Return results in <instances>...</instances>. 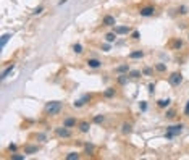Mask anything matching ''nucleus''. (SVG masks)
Returning a JSON list of instances; mask_svg holds the SVG:
<instances>
[{
    "label": "nucleus",
    "mask_w": 189,
    "mask_h": 160,
    "mask_svg": "<svg viewBox=\"0 0 189 160\" xmlns=\"http://www.w3.org/2000/svg\"><path fill=\"white\" fill-rule=\"evenodd\" d=\"M63 108V103L62 102H58V100H54V102H47L44 107V113L47 116H55L58 115L60 112H62Z\"/></svg>",
    "instance_id": "1"
},
{
    "label": "nucleus",
    "mask_w": 189,
    "mask_h": 160,
    "mask_svg": "<svg viewBox=\"0 0 189 160\" xmlns=\"http://www.w3.org/2000/svg\"><path fill=\"white\" fill-rule=\"evenodd\" d=\"M55 131V136L57 138H60V139H70L71 136H73V133H71V128H66V126H57L54 129Z\"/></svg>",
    "instance_id": "2"
},
{
    "label": "nucleus",
    "mask_w": 189,
    "mask_h": 160,
    "mask_svg": "<svg viewBox=\"0 0 189 160\" xmlns=\"http://www.w3.org/2000/svg\"><path fill=\"white\" fill-rule=\"evenodd\" d=\"M181 131H183V125H173V126H168L167 128V134H165V138L167 139H171V138H175V136H179Z\"/></svg>",
    "instance_id": "3"
},
{
    "label": "nucleus",
    "mask_w": 189,
    "mask_h": 160,
    "mask_svg": "<svg viewBox=\"0 0 189 160\" xmlns=\"http://www.w3.org/2000/svg\"><path fill=\"white\" fill-rule=\"evenodd\" d=\"M183 81H184V78H183V74L178 73V71H175V73H171V74L168 76V82L171 84L173 87L181 86V84H183Z\"/></svg>",
    "instance_id": "4"
},
{
    "label": "nucleus",
    "mask_w": 189,
    "mask_h": 160,
    "mask_svg": "<svg viewBox=\"0 0 189 160\" xmlns=\"http://www.w3.org/2000/svg\"><path fill=\"white\" fill-rule=\"evenodd\" d=\"M154 13H155V7L154 5H145L142 8L139 10V15L144 18H149V16H154Z\"/></svg>",
    "instance_id": "5"
},
{
    "label": "nucleus",
    "mask_w": 189,
    "mask_h": 160,
    "mask_svg": "<svg viewBox=\"0 0 189 160\" xmlns=\"http://www.w3.org/2000/svg\"><path fill=\"white\" fill-rule=\"evenodd\" d=\"M116 25V20L113 15H105L102 18V26H107V28H113Z\"/></svg>",
    "instance_id": "6"
},
{
    "label": "nucleus",
    "mask_w": 189,
    "mask_h": 160,
    "mask_svg": "<svg viewBox=\"0 0 189 160\" xmlns=\"http://www.w3.org/2000/svg\"><path fill=\"white\" fill-rule=\"evenodd\" d=\"M78 129H79V133L86 134V133H89V129H90V123L87 121V120H81V121H78Z\"/></svg>",
    "instance_id": "7"
},
{
    "label": "nucleus",
    "mask_w": 189,
    "mask_h": 160,
    "mask_svg": "<svg viewBox=\"0 0 189 160\" xmlns=\"http://www.w3.org/2000/svg\"><path fill=\"white\" fill-rule=\"evenodd\" d=\"M86 65L89 66V68H92V70H95V68H100V66H102V62H100L99 58H87Z\"/></svg>",
    "instance_id": "8"
},
{
    "label": "nucleus",
    "mask_w": 189,
    "mask_h": 160,
    "mask_svg": "<svg viewBox=\"0 0 189 160\" xmlns=\"http://www.w3.org/2000/svg\"><path fill=\"white\" fill-rule=\"evenodd\" d=\"M113 33H116L118 36H121V34H129L131 33V28H129V26H113Z\"/></svg>",
    "instance_id": "9"
},
{
    "label": "nucleus",
    "mask_w": 189,
    "mask_h": 160,
    "mask_svg": "<svg viewBox=\"0 0 189 160\" xmlns=\"http://www.w3.org/2000/svg\"><path fill=\"white\" fill-rule=\"evenodd\" d=\"M115 73L116 74H128V73H129V65H128V63H123V65L116 66Z\"/></svg>",
    "instance_id": "10"
},
{
    "label": "nucleus",
    "mask_w": 189,
    "mask_h": 160,
    "mask_svg": "<svg viewBox=\"0 0 189 160\" xmlns=\"http://www.w3.org/2000/svg\"><path fill=\"white\" fill-rule=\"evenodd\" d=\"M63 126L74 128V126H78V121H76V118H73V116H68V118L63 120Z\"/></svg>",
    "instance_id": "11"
},
{
    "label": "nucleus",
    "mask_w": 189,
    "mask_h": 160,
    "mask_svg": "<svg viewBox=\"0 0 189 160\" xmlns=\"http://www.w3.org/2000/svg\"><path fill=\"white\" fill-rule=\"evenodd\" d=\"M39 152V146L37 144H28L24 146V154H37Z\"/></svg>",
    "instance_id": "12"
},
{
    "label": "nucleus",
    "mask_w": 189,
    "mask_h": 160,
    "mask_svg": "<svg viewBox=\"0 0 189 160\" xmlns=\"http://www.w3.org/2000/svg\"><path fill=\"white\" fill-rule=\"evenodd\" d=\"M13 70H15V63H10V65L7 66L3 71H2V76H0V78H2V79H7V78H8V74L13 73Z\"/></svg>",
    "instance_id": "13"
},
{
    "label": "nucleus",
    "mask_w": 189,
    "mask_h": 160,
    "mask_svg": "<svg viewBox=\"0 0 189 160\" xmlns=\"http://www.w3.org/2000/svg\"><path fill=\"white\" fill-rule=\"evenodd\" d=\"M102 95H103L105 99H113V97L116 95V89H115V87H107V89L103 91Z\"/></svg>",
    "instance_id": "14"
},
{
    "label": "nucleus",
    "mask_w": 189,
    "mask_h": 160,
    "mask_svg": "<svg viewBox=\"0 0 189 160\" xmlns=\"http://www.w3.org/2000/svg\"><path fill=\"white\" fill-rule=\"evenodd\" d=\"M170 103H171V99H160V100H157V107L158 108H168Z\"/></svg>",
    "instance_id": "15"
},
{
    "label": "nucleus",
    "mask_w": 189,
    "mask_h": 160,
    "mask_svg": "<svg viewBox=\"0 0 189 160\" xmlns=\"http://www.w3.org/2000/svg\"><path fill=\"white\" fill-rule=\"evenodd\" d=\"M170 47H171L173 50H179V49H183V41H181L179 37H176V39H173V41H171Z\"/></svg>",
    "instance_id": "16"
},
{
    "label": "nucleus",
    "mask_w": 189,
    "mask_h": 160,
    "mask_svg": "<svg viewBox=\"0 0 189 160\" xmlns=\"http://www.w3.org/2000/svg\"><path fill=\"white\" fill-rule=\"evenodd\" d=\"M131 131H133V125L124 121V123L121 125V133H123L124 136H128V134H131Z\"/></svg>",
    "instance_id": "17"
},
{
    "label": "nucleus",
    "mask_w": 189,
    "mask_h": 160,
    "mask_svg": "<svg viewBox=\"0 0 189 160\" xmlns=\"http://www.w3.org/2000/svg\"><path fill=\"white\" fill-rule=\"evenodd\" d=\"M128 81H129V76H128V74H118V78H116L118 86H126Z\"/></svg>",
    "instance_id": "18"
},
{
    "label": "nucleus",
    "mask_w": 189,
    "mask_h": 160,
    "mask_svg": "<svg viewBox=\"0 0 189 160\" xmlns=\"http://www.w3.org/2000/svg\"><path fill=\"white\" fill-rule=\"evenodd\" d=\"M145 53H144V50H133L131 53H129V58L131 60H137V58H142Z\"/></svg>",
    "instance_id": "19"
},
{
    "label": "nucleus",
    "mask_w": 189,
    "mask_h": 160,
    "mask_svg": "<svg viewBox=\"0 0 189 160\" xmlns=\"http://www.w3.org/2000/svg\"><path fill=\"white\" fill-rule=\"evenodd\" d=\"M176 13L178 15H181V16H186V15L189 13V7L188 5H179V7L176 8Z\"/></svg>",
    "instance_id": "20"
},
{
    "label": "nucleus",
    "mask_w": 189,
    "mask_h": 160,
    "mask_svg": "<svg viewBox=\"0 0 189 160\" xmlns=\"http://www.w3.org/2000/svg\"><path fill=\"white\" fill-rule=\"evenodd\" d=\"M116 36H118V34H116V33H113V31H111V33H107V34H105V36H103V37H105V41H107L108 44H113V42L116 41Z\"/></svg>",
    "instance_id": "21"
},
{
    "label": "nucleus",
    "mask_w": 189,
    "mask_h": 160,
    "mask_svg": "<svg viewBox=\"0 0 189 160\" xmlns=\"http://www.w3.org/2000/svg\"><path fill=\"white\" fill-rule=\"evenodd\" d=\"M94 150H95L94 144H89V142L84 144V154H87V155H92V154H94Z\"/></svg>",
    "instance_id": "22"
},
{
    "label": "nucleus",
    "mask_w": 189,
    "mask_h": 160,
    "mask_svg": "<svg viewBox=\"0 0 189 160\" xmlns=\"http://www.w3.org/2000/svg\"><path fill=\"white\" fill-rule=\"evenodd\" d=\"M128 76L129 78H133V79H137V78H141L142 76V71H139V70H129V73H128Z\"/></svg>",
    "instance_id": "23"
},
{
    "label": "nucleus",
    "mask_w": 189,
    "mask_h": 160,
    "mask_svg": "<svg viewBox=\"0 0 189 160\" xmlns=\"http://www.w3.org/2000/svg\"><path fill=\"white\" fill-rule=\"evenodd\" d=\"M79 157L81 155H79L78 152H68V154L65 155V159L66 160H79Z\"/></svg>",
    "instance_id": "24"
},
{
    "label": "nucleus",
    "mask_w": 189,
    "mask_h": 160,
    "mask_svg": "<svg viewBox=\"0 0 189 160\" xmlns=\"http://www.w3.org/2000/svg\"><path fill=\"white\" fill-rule=\"evenodd\" d=\"M154 68H155V71H158V73H165V71H167V65H165V63H155Z\"/></svg>",
    "instance_id": "25"
},
{
    "label": "nucleus",
    "mask_w": 189,
    "mask_h": 160,
    "mask_svg": "<svg viewBox=\"0 0 189 160\" xmlns=\"http://www.w3.org/2000/svg\"><path fill=\"white\" fill-rule=\"evenodd\" d=\"M92 121H94L95 125H102L103 121H105V115H95L94 118H92Z\"/></svg>",
    "instance_id": "26"
},
{
    "label": "nucleus",
    "mask_w": 189,
    "mask_h": 160,
    "mask_svg": "<svg viewBox=\"0 0 189 160\" xmlns=\"http://www.w3.org/2000/svg\"><path fill=\"white\" fill-rule=\"evenodd\" d=\"M10 37H12V34H3V36H2V41H0V47H2V49L7 45V42H8Z\"/></svg>",
    "instance_id": "27"
},
{
    "label": "nucleus",
    "mask_w": 189,
    "mask_h": 160,
    "mask_svg": "<svg viewBox=\"0 0 189 160\" xmlns=\"http://www.w3.org/2000/svg\"><path fill=\"white\" fill-rule=\"evenodd\" d=\"M152 74H154V70H152V68H149V66L142 68V76H152Z\"/></svg>",
    "instance_id": "28"
},
{
    "label": "nucleus",
    "mask_w": 189,
    "mask_h": 160,
    "mask_svg": "<svg viewBox=\"0 0 189 160\" xmlns=\"http://www.w3.org/2000/svg\"><path fill=\"white\" fill-rule=\"evenodd\" d=\"M73 52L78 53V55H81V53H82V45L81 44H74L73 45Z\"/></svg>",
    "instance_id": "29"
},
{
    "label": "nucleus",
    "mask_w": 189,
    "mask_h": 160,
    "mask_svg": "<svg viewBox=\"0 0 189 160\" xmlns=\"http://www.w3.org/2000/svg\"><path fill=\"white\" fill-rule=\"evenodd\" d=\"M165 116H167V118H168V120L175 118V116H176V110H175V108H171V110H168V112H167V113H165Z\"/></svg>",
    "instance_id": "30"
},
{
    "label": "nucleus",
    "mask_w": 189,
    "mask_h": 160,
    "mask_svg": "<svg viewBox=\"0 0 189 160\" xmlns=\"http://www.w3.org/2000/svg\"><path fill=\"white\" fill-rule=\"evenodd\" d=\"M131 39H133V41H139V39H141V33L137 31V29H134V31L131 33Z\"/></svg>",
    "instance_id": "31"
},
{
    "label": "nucleus",
    "mask_w": 189,
    "mask_h": 160,
    "mask_svg": "<svg viewBox=\"0 0 189 160\" xmlns=\"http://www.w3.org/2000/svg\"><path fill=\"white\" fill-rule=\"evenodd\" d=\"M36 138H37L39 141H41V142H45V141H47V136H45L44 133H37V134H36Z\"/></svg>",
    "instance_id": "32"
},
{
    "label": "nucleus",
    "mask_w": 189,
    "mask_h": 160,
    "mask_svg": "<svg viewBox=\"0 0 189 160\" xmlns=\"http://www.w3.org/2000/svg\"><path fill=\"white\" fill-rule=\"evenodd\" d=\"M82 105H84L82 99H79V100H74V102H73V107H74V108H79V107H82Z\"/></svg>",
    "instance_id": "33"
},
{
    "label": "nucleus",
    "mask_w": 189,
    "mask_h": 160,
    "mask_svg": "<svg viewBox=\"0 0 189 160\" xmlns=\"http://www.w3.org/2000/svg\"><path fill=\"white\" fill-rule=\"evenodd\" d=\"M16 150H18V146H16V144H10V146H8V152H12V154H15Z\"/></svg>",
    "instance_id": "34"
},
{
    "label": "nucleus",
    "mask_w": 189,
    "mask_h": 160,
    "mask_svg": "<svg viewBox=\"0 0 189 160\" xmlns=\"http://www.w3.org/2000/svg\"><path fill=\"white\" fill-rule=\"evenodd\" d=\"M12 159L13 160H24V155H20V154L15 152V154H12Z\"/></svg>",
    "instance_id": "35"
},
{
    "label": "nucleus",
    "mask_w": 189,
    "mask_h": 160,
    "mask_svg": "<svg viewBox=\"0 0 189 160\" xmlns=\"http://www.w3.org/2000/svg\"><path fill=\"white\" fill-rule=\"evenodd\" d=\"M81 99H82V102H84V103H87L90 99H92V95H90V94H86V95H82Z\"/></svg>",
    "instance_id": "36"
},
{
    "label": "nucleus",
    "mask_w": 189,
    "mask_h": 160,
    "mask_svg": "<svg viewBox=\"0 0 189 160\" xmlns=\"http://www.w3.org/2000/svg\"><path fill=\"white\" fill-rule=\"evenodd\" d=\"M42 12H44V7H37V8L33 12V15H39V13H42Z\"/></svg>",
    "instance_id": "37"
},
{
    "label": "nucleus",
    "mask_w": 189,
    "mask_h": 160,
    "mask_svg": "<svg viewBox=\"0 0 189 160\" xmlns=\"http://www.w3.org/2000/svg\"><path fill=\"white\" fill-rule=\"evenodd\" d=\"M139 108H141L142 112H145V110H147V103H145V102H141V103H139Z\"/></svg>",
    "instance_id": "38"
},
{
    "label": "nucleus",
    "mask_w": 189,
    "mask_h": 160,
    "mask_svg": "<svg viewBox=\"0 0 189 160\" xmlns=\"http://www.w3.org/2000/svg\"><path fill=\"white\" fill-rule=\"evenodd\" d=\"M184 116H189V100L186 102V107H184Z\"/></svg>",
    "instance_id": "39"
},
{
    "label": "nucleus",
    "mask_w": 189,
    "mask_h": 160,
    "mask_svg": "<svg viewBox=\"0 0 189 160\" xmlns=\"http://www.w3.org/2000/svg\"><path fill=\"white\" fill-rule=\"evenodd\" d=\"M102 50H103V52H110V44H103L102 45Z\"/></svg>",
    "instance_id": "40"
},
{
    "label": "nucleus",
    "mask_w": 189,
    "mask_h": 160,
    "mask_svg": "<svg viewBox=\"0 0 189 160\" xmlns=\"http://www.w3.org/2000/svg\"><path fill=\"white\" fill-rule=\"evenodd\" d=\"M154 91H155V84H152V82H150V84H149V92H150V94H154Z\"/></svg>",
    "instance_id": "41"
},
{
    "label": "nucleus",
    "mask_w": 189,
    "mask_h": 160,
    "mask_svg": "<svg viewBox=\"0 0 189 160\" xmlns=\"http://www.w3.org/2000/svg\"><path fill=\"white\" fill-rule=\"evenodd\" d=\"M188 41H189V33H188Z\"/></svg>",
    "instance_id": "42"
}]
</instances>
